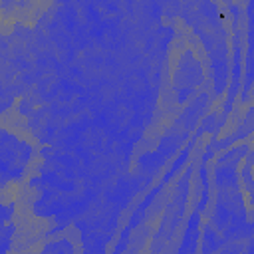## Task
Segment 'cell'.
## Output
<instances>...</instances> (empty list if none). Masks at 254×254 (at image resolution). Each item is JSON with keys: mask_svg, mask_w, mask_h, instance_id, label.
<instances>
[{"mask_svg": "<svg viewBox=\"0 0 254 254\" xmlns=\"http://www.w3.org/2000/svg\"><path fill=\"white\" fill-rule=\"evenodd\" d=\"M204 238H202V254H212L214 250H218L226 240L224 238H220L210 226H206L204 228V234H202Z\"/></svg>", "mask_w": 254, "mask_h": 254, "instance_id": "obj_3", "label": "cell"}, {"mask_svg": "<svg viewBox=\"0 0 254 254\" xmlns=\"http://www.w3.org/2000/svg\"><path fill=\"white\" fill-rule=\"evenodd\" d=\"M248 153V147L246 145H242V147H234V149H230L228 153H224V155H220V165H236L238 161H240V157L242 155H246Z\"/></svg>", "mask_w": 254, "mask_h": 254, "instance_id": "obj_4", "label": "cell"}, {"mask_svg": "<svg viewBox=\"0 0 254 254\" xmlns=\"http://www.w3.org/2000/svg\"><path fill=\"white\" fill-rule=\"evenodd\" d=\"M42 183H46V185H50V187H54V189H58V190H65V192H71V190H75V183L73 181H67V179H64L62 175H58L56 171H46L44 175H42V179H40Z\"/></svg>", "mask_w": 254, "mask_h": 254, "instance_id": "obj_2", "label": "cell"}, {"mask_svg": "<svg viewBox=\"0 0 254 254\" xmlns=\"http://www.w3.org/2000/svg\"><path fill=\"white\" fill-rule=\"evenodd\" d=\"M244 254H252V246H250V244H248V248H246V252H244Z\"/></svg>", "mask_w": 254, "mask_h": 254, "instance_id": "obj_5", "label": "cell"}, {"mask_svg": "<svg viewBox=\"0 0 254 254\" xmlns=\"http://www.w3.org/2000/svg\"><path fill=\"white\" fill-rule=\"evenodd\" d=\"M216 185L220 189H236L238 187V175L234 165H218L216 167Z\"/></svg>", "mask_w": 254, "mask_h": 254, "instance_id": "obj_1", "label": "cell"}]
</instances>
